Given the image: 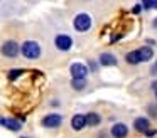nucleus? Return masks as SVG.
I'll list each match as a JSON object with an SVG mask.
<instances>
[{
    "mask_svg": "<svg viewBox=\"0 0 157 138\" xmlns=\"http://www.w3.org/2000/svg\"><path fill=\"white\" fill-rule=\"evenodd\" d=\"M21 52L25 59L34 61L41 56V46H39V42H36V40H25L21 46Z\"/></svg>",
    "mask_w": 157,
    "mask_h": 138,
    "instance_id": "obj_1",
    "label": "nucleus"
},
{
    "mask_svg": "<svg viewBox=\"0 0 157 138\" xmlns=\"http://www.w3.org/2000/svg\"><path fill=\"white\" fill-rule=\"evenodd\" d=\"M93 25V19L90 13H78L73 20V27L76 29V32H86Z\"/></svg>",
    "mask_w": 157,
    "mask_h": 138,
    "instance_id": "obj_2",
    "label": "nucleus"
},
{
    "mask_svg": "<svg viewBox=\"0 0 157 138\" xmlns=\"http://www.w3.org/2000/svg\"><path fill=\"white\" fill-rule=\"evenodd\" d=\"M0 52L4 54L5 57H9V59H14V57H17L19 52H21V46H19L15 40H5V42L2 44V47H0Z\"/></svg>",
    "mask_w": 157,
    "mask_h": 138,
    "instance_id": "obj_3",
    "label": "nucleus"
},
{
    "mask_svg": "<svg viewBox=\"0 0 157 138\" xmlns=\"http://www.w3.org/2000/svg\"><path fill=\"white\" fill-rule=\"evenodd\" d=\"M63 123V116L59 113H49L41 120V125L44 128H59Z\"/></svg>",
    "mask_w": 157,
    "mask_h": 138,
    "instance_id": "obj_4",
    "label": "nucleus"
},
{
    "mask_svg": "<svg viewBox=\"0 0 157 138\" xmlns=\"http://www.w3.org/2000/svg\"><path fill=\"white\" fill-rule=\"evenodd\" d=\"M54 46L58 50H63V52H66V50H69L73 47V39L68 35V34H58L54 39Z\"/></svg>",
    "mask_w": 157,
    "mask_h": 138,
    "instance_id": "obj_5",
    "label": "nucleus"
},
{
    "mask_svg": "<svg viewBox=\"0 0 157 138\" xmlns=\"http://www.w3.org/2000/svg\"><path fill=\"white\" fill-rule=\"evenodd\" d=\"M69 73H71L73 79H86L90 69L85 66V64H81V62H73L71 67H69Z\"/></svg>",
    "mask_w": 157,
    "mask_h": 138,
    "instance_id": "obj_6",
    "label": "nucleus"
},
{
    "mask_svg": "<svg viewBox=\"0 0 157 138\" xmlns=\"http://www.w3.org/2000/svg\"><path fill=\"white\" fill-rule=\"evenodd\" d=\"M110 135H112V138H127L128 136V126L125 123H115L110 128Z\"/></svg>",
    "mask_w": 157,
    "mask_h": 138,
    "instance_id": "obj_7",
    "label": "nucleus"
},
{
    "mask_svg": "<svg viewBox=\"0 0 157 138\" xmlns=\"http://www.w3.org/2000/svg\"><path fill=\"white\" fill-rule=\"evenodd\" d=\"M98 62H100V66H103V67H112V66H117V64H118V59H117V56L112 52H101L98 57Z\"/></svg>",
    "mask_w": 157,
    "mask_h": 138,
    "instance_id": "obj_8",
    "label": "nucleus"
},
{
    "mask_svg": "<svg viewBox=\"0 0 157 138\" xmlns=\"http://www.w3.org/2000/svg\"><path fill=\"white\" fill-rule=\"evenodd\" d=\"M133 130L139 131V133H145L147 130H150V120L145 116H137L135 120H133Z\"/></svg>",
    "mask_w": 157,
    "mask_h": 138,
    "instance_id": "obj_9",
    "label": "nucleus"
},
{
    "mask_svg": "<svg viewBox=\"0 0 157 138\" xmlns=\"http://www.w3.org/2000/svg\"><path fill=\"white\" fill-rule=\"evenodd\" d=\"M71 128H73L75 131H81L83 128H86V120H85V114L76 113L75 116L71 118Z\"/></svg>",
    "mask_w": 157,
    "mask_h": 138,
    "instance_id": "obj_10",
    "label": "nucleus"
},
{
    "mask_svg": "<svg viewBox=\"0 0 157 138\" xmlns=\"http://www.w3.org/2000/svg\"><path fill=\"white\" fill-rule=\"evenodd\" d=\"M85 120H86V126H90V128H95V126H98V125L101 123V116H100L96 111H90V113H86Z\"/></svg>",
    "mask_w": 157,
    "mask_h": 138,
    "instance_id": "obj_11",
    "label": "nucleus"
},
{
    "mask_svg": "<svg viewBox=\"0 0 157 138\" xmlns=\"http://www.w3.org/2000/svg\"><path fill=\"white\" fill-rule=\"evenodd\" d=\"M137 50H139V56H140V61H142V62H149L154 57V50H152V47H149V46H144Z\"/></svg>",
    "mask_w": 157,
    "mask_h": 138,
    "instance_id": "obj_12",
    "label": "nucleus"
},
{
    "mask_svg": "<svg viewBox=\"0 0 157 138\" xmlns=\"http://www.w3.org/2000/svg\"><path fill=\"white\" fill-rule=\"evenodd\" d=\"M4 126L7 128V130H10V131H19L22 128V123H21V121H17L15 118H5V120H4Z\"/></svg>",
    "mask_w": 157,
    "mask_h": 138,
    "instance_id": "obj_13",
    "label": "nucleus"
},
{
    "mask_svg": "<svg viewBox=\"0 0 157 138\" xmlns=\"http://www.w3.org/2000/svg\"><path fill=\"white\" fill-rule=\"evenodd\" d=\"M125 61L128 64H132V66H137V64H140L142 61H140V56H139V50H130V52L125 54Z\"/></svg>",
    "mask_w": 157,
    "mask_h": 138,
    "instance_id": "obj_14",
    "label": "nucleus"
},
{
    "mask_svg": "<svg viewBox=\"0 0 157 138\" xmlns=\"http://www.w3.org/2000/svg\"><path fill=\"white\" fill-rule=\"evenodd\" d=\"M86 86H88L86 79H71V88L76 91H83Z\"/></svg>",
    "mask_w": 157,
    "mask_h": 138,
    "instance_id": "obj_15",
    "label": "nucleus"
},
{
    "mask_svg": "<svg viewBox=\"0 0 157 138\" xmlns=\"http://www.w3.org/2000/svg\"><path fill=\"white\" fill-rule=\"evenodd\" d=\"M147 113H149L150 118H155L157 120V103H152L147 106Z\"/></svg>",
    "mask_w": 157,
    "mask_h": 138,
    "instance_id": "obj_16",
    "label": "nucleus"
},
{
    "mask_svg": "<svg viewBox=\"0 0 157 138\" xmlns=\"http://www.w3.org/2000/svg\"><path fill=\"white\" fill-rule=\"evenodd\" d=\"M22 73H24V69H12L10 73H9V79H10V81H14L15 77L22 76Z\"/></svg>",
    "mask_w": 157,
    "mask_h": 138,
    "instance_id": "obj_17",
    "label": "nucleus"
},
{
    "mask_svg": "<svg viewBox=\"0 0 157 138\" xmlns=\"http://www.w3.org/2000/svg\"><path fill=\"white\" fill-rule=\"evenodd\" d=\"M154 0H142V9H152Z\"/></svg>",
    "mask_w": 157,
    "mask_h": 138,
    "instance_id": "obj_18",
    "label": "nucleus"
},
{
    "mask_svg": "<svg viewBox=\"0 0 157 138\" xmlns=\"http://www.w3.org/2000/svg\"><path fill=\"white\" fill-rule=\"evenodd\" d=\"M144 135H147V136H154V135H157V130H154V128H150V130H147Z\"/></svg>",
    "mask_w": 157,
    "mask_h": 138,
    "instance_id": "obj_19",
    "label": "nucleus"
},
{
    "mask_svg": "<svg viewBox=\"0 0 157 138\" xmlns=\"http://www.w3.org/2000/svg\"><path fill=\"white\" fill-rule=\"evenodd\" d=\"M150 74H154V76L157 74V61L152 64V67H150Z\"/></svg>",
    "mask_w": 157,
    "mask_h": 138,
    "instance_id": "obj_20",
    "label": "nucleus"
},
{
    "mask_svg": "<svg viewBox=\"0 0 157 138\" xmlns=\"http://www.w3.org/2000/svg\"><path fill=\"white\" fill-rule=\"evenodd\" d=\"M140 10H142V5H135V7L132 9V12H133V13H139Z\"/></svg>",
    "mask_w": 157,
    "mask_h": 138,
    "instance_id": "obj_21",
    "label": "nucleus"
},
{
    "mask_svg": "<svg viewBox=\"0 0 157 138\" xmlns=\"http://www.w3.org/2000/svg\"><path fill=\"white\" fill-rule=\"evenodd\" d=\"M150 88H152V89H154V91H155V89H157V81H154V83H152V84H150Z\"/></svg>",
    "mask_w": 157,
    "mask_h": 138,
    "instance_id": "obj_22",
    "label": "nucleus"
},
{
    "mask_svg": "<svg viewBox=\"0 0 157 138\" xmlns=\"http://www.w3.org/2000/svg\"><path fill=\"white\" fill-rule=\"evenodd\" d=\"M152 27H155V29H157V19L152 20Z\"/></svg>",
    "mask_w": 157,
    "mask_h": 138,
    "instance_id": "obj_23",
    "label": "nucleus"
},
{
    "mask_svg": "<svg viewBox=\"0 0 157 138\" xmlns=\"http://www.w3.org/2000/svg\"><path fill=\"white\" fill-rule=\"evenodd\" d=\"M4 120H5L4 116H0V125H4Z\"/></svg>",
    "mask_w": 157,
    "mask_h": 138,
    "instance_id": "obj_24",
    "label": "nucleus"
},
{
    "mask_svg": "<svg viewBox=\"0 0 157 138\" xmlns=\"http://www.w3.org/2000/svg\"><path fill=\"white\" fill-rule=\"evenodd\" d=\"M152 9H157V0H154V7Z\"/></svg>",
    "mask_w": 157,
    "mask_h": 138,
    "instance_id": "obj_25",
    "label": "nucleus"
},
{
    "mask_svg": "<svg viewBox=\"0 0 157 138\" xmlns=\"http://www.w3.org/2000/svg\"><path fill=\"white\" fill-rule=\"evenodd\" d=\"M154 94H155V99H157V89H155V91H154Z\"/></svg>",
    "mask_w": 157,
    "mask_h": 138,
    "instance_id": "obj_26",
    "label": "nucleus"
},
{
    "mask_svg": "<svg viewBox=\"0 0 157 138\" xmlns=\"http://www.w3.org/2000/svg\"><path fill=\"white\" fill-rule=\"evenodd\" d=\"M21 138H29V136H21Z\"/></svg>",
    "mask_w": 157,
    "mask_h": 138,
    "instance_id": "obj_27",
    "label": "nucleus"
}]
</instances>
